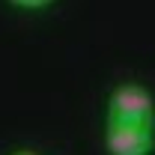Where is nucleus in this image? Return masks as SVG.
Wrapping results in <instances>:
<instances>
[{
    "instance_id": "4",
    "label": "nucleus",
    "mask_w": 155,
    "mask_h": 155,
    "mask_svg": "<svg viewBox=\"0 0 155 155\" xmlns=\"http://www.w3.org/2000/svg\"><path fill=\"white\" fill-rule=\"evenodd\" d=\"M12 155H39V152H36V149H15Z\"/></svg>"
},
{
    "instance_id": "3",
    "label": "nucleus",
    "mask_w": 155,
    "mask_h": 155,
    "mask_svg": "<svg viewBox=\"0 0 155 155\" xmlns=\"http://www.w3.org/2000/svg\"><path fill=\"white\" fill-rule=\"evenodd\" d=\"M9 6H15V9H24V12H39V9H48L51 3H57V0H6Z\"/></svg>"
},
{
    "instance_id": "2",
    "label": "nucleus",
    "mask_w": 155,
    "mask_h": 155,
    "mask_svg": "<svg viewBox=\"0 0 155 155\" xmlns=\"http://www.w3.org/2000/svg\"><path fill=\"white\" fill-rule=\"evenodd\" d=\"M104 149L107 155H152L155 122H107Z\"/></svg>"
},
{
    "instance_id": "1",
    "label": "nucleus",
    "mask_w": 155,
    "mask_h": 155,
    "mask_svg": "<svg viewBox=\"0 0 155 155\" xmlns=\"http://www.w3.org/2000/svg\"><path fill=\"white\" fill-rule=\"evenodd\" d=\"M107 122H155V96L137 84H119L107 96Z\"/></svg>"
}]
</instances>
